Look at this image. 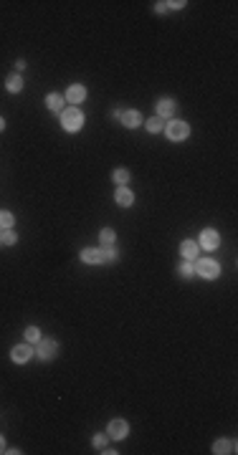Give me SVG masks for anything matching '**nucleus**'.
Masks as SVG:
<instances>
[{"instance_id":"f257e3e1","label":"nucleus","mask_w":238,"mask_h":455,"mask_svg":"<svg viewBox=\"0 0 238 455\" xmlns=\"http://www.w3.org/2000/svg\"><path fill=\"white\" fill-rule=\"evenodd\" d=\"M59 119H61V127H64V131H69V134H76V131H81V129H84V122H86L84 112L76 109V106H66V109L59 114Z\"/></svg>"},{"instance_id":"f03ea898","label":"nucleus","mask_w":238,"mask_h":455,"mask_svg":"<svg viewBox=\"0 0 238 455\" xmlns=\"http://www.w3.org/2000/svg\"><path fill=\"white\" fill-rule=\"evenodd\" d=\"M59 352H61V346L54 336H41V341L36 344V354L41 362H54L59 357Z\"/></svg>"},{"instance_id":"7ed1b4c3","label":"nucleus","mask_w":238,"mask_h":455,"mask_svg":"<svg viewBox=\"0 0 238 455\" xmlns=\"http://www.w3.org/2000/svg\"><path fill=\"white\" fill-rule=\"evenodd\" d=\"M195 276H203L205 281H216L221 276V265L213 258H195Z\"/></svg>"},{"instance_id":"20e7f679","label":"nucleus","mask_w":238,"mask_h":455,"mask_svg":"<svg viewBox=\"0 0 238 455\" xmlns=\"http://www.w3.org/2000/svg\"><path fill=\"white\" fill-rule=\"evenodd\" d=\"M165 134H167L170 142H182V139L190 137V124H188V122H180V119H170V122L165 124Z\"/></svg>"},{"instance_id":"39448f33","label":"nucleus","mask_w":238,"mask_h":455,"mask_svg":"<svg viewBox=\"0 0 238 455\" xmlns=\"http://www.w3.org/2000/svg\"><path fill=\"white\" fill-rule=\"evenodd\" d=\"M107 435H109V440H124V438L129 435V422L122 420V417L112 420V422L107 425Z\"/></svg>"},{"instance_id":"423d86ee","label":"nucleus","mask_w":238,"mask_h":455,"mask_svg":"<svg viewBox=\"0 0 238 455\" xmlns=\"http://www.w3.org/2000/svg\"><path fill=\"white\" fill-rule=\"evenodd\" d=\"M31 357H33V346H31L28 341L15 344V346L10 349V359H13L15 364H25V362H31Z\"/></svg>"},{"instance_id":"0eeeda50","label":"nucleus","mask_w":238,"mask_h":455,"mask_svg":"<svg viewBox=\"0 0 238 455\" xmlns=\"http://www.w3.org/2000/svg\"><path fill=\"white\" fill-rule=\"evenodd\" d=\"M198 246H200L203 251H216V248L221 246V235H218L213 228H205V230L200 233V240H198Z\"/></svg>"},{"instance_id":"6e6552de","label":"nucleus","mask_w":238,"mask_h":455,"mask_svg":"<svg viewBox=\"0 0 238 455\" xmlns=\"http://www.w3.org/2000/svg\"><path fill=\"white\" fill-rule=\"evenodd\" d=\"M64 99H66L69 104H74V106L84 104V101H86V86H81V84H71V86L66 89Z\"/></svg>"},{"instance_id":"1a4fd4ad","label":"nucleus","mask_w":238,"mask_h":455,"mask_svg":"<svg viewBox=\"0 0 238 455\" xmlns=\"http://www.w3.org/2000/svg\"><path fill=\"white\" fill-rule=\"evenodd\" d=\"M119 122H122V127H127V129H137V127H142V114H140L137 109H127V112H122Z\"/></svg>"},{"instance_id":"9d476101","label":"nucleus","mask_w":238,"mask_h":455,"mask_svg":"<svg viewBox=\"0 0 238 455\" xmlns=\"http://www.w3.org/2000/svg\"><path fill=\"white\" fill-rule=\"evenodd\" d=\"M180 256H182V260L200 258V246H198L195 240H182V243H180Z\"/></svg>"},{"instance_id":"9b49d317","label":"nucleus","mask_w":238,"mask_h":455,"mask_svg":"<svg viewBox=\"0 0 238 455\" xmlns=\"http://www.w3.org/2000/svg\"><path fill=\"white\" fill-rule=\"evenodd\" d=\"M155 106H157V117H160V119H170V117L175 114V109H177L175 99H167V96H165V99H157V104H155Z\"/></svg>"},{"instance_id":"f8f14e48","label":"nucleus","mask_w":238,"mask_h":455,"mask_svg":"<svg viewBox=\"0 0 238 455\" xmlns=\"http://www.w3.org/2000/svg\"><path fill=\"white\" fill-rule=\"evenodd\" d=\"M64 104H66V99H64V96H61L59 91H51V94L46 96V106H48V109H51L54 114H61V112L66 109Z\"/></svg>"},{"instance_id":"ddd939ff","label":"nucleus","mask_w":238,"mask_h":455,"mask_svg":"<svg viewBox=\"0 0 238 455\" xmlns=\"http://www.w3.org/2000/svg\"><path fill=\"white\" fill-rule=\"evenodd\" d=\"M114 200H117L119 207H129V205L135 202V195H132L129 188H117V190H114Z\"/></svg>"},{"instance_id":"4468645a","label":"nucleus","mask_w":238,"mask_h":455,"mask_svg":"<svg viewBox=\"0 0 238 455\" xmlns=\"http://www.w3.org/2000/svg\"><path fill=\"white\" fill-rule=\"evenodd\" d=\"M81 263H86V265H99V263H101V251H99V248H81Z\"/></svg>"},{"instance_id":"2eb2a0df","label":"nucleus","mask_w":238,"mask_h":455,"mask_svg":"<svg viewBox=\"0 0 238 455\" xmlns=\"http://www.w3.org/2000/svg\"><path fill=\"white\" fill-rule=\"evenodd\" d=\"M213 453H216V455H231V453H236V443H233V440H226V438H221V440H216V443H213Z\"/></svg>"},{"instance_id":"dca6fc26","label":"nucleus","mask_w":238,"mask_h":455,"mask_svg":"<svg viewBox=\"0 0 238 455\" xmlns=\"http://www.w3.org/2000/svg\"><path fill=\"white\" fill-rule=\"evenodd\" d=\"M23 86H25V84H23V76H20V73H10V76L5 78V89H8L10 94H20Z\"/></svg>"},{"instance_id":"f3484780","label":"nucleus","mask_w":238,"mask_h":455,"mask_svg":"<svg viewBox=\"0 0 238 455\" xmlns=\"http://www.w3.org/2000/svg\"><path fill=\"white\" fill-rule=\"evenodd\" d=\"M112 180L117 182V188H127V182H129V170H124V167H117V170L112 172Z\"/></svg>"},{"instance_id":"a211bd4d","label":"nucleus","mask_w":238,"mask_h":455,"mask_svg":"<svg viewBox=\"0 0 238 455\" xmlns=\"http://www.w3.org/2000/svg\"><path fill=\"white\" fill-rule=\"evenodd\" d=\"M99 251H101V263H117L119 260V251L112 248V246H101Z\"/></svg>"},{"instance_id":"6ab92c4d","label":"nucleus","mask_w":238,"mask_h":455,"mask_svg":"<svg viewBox=\"0 0 238 455\" xmlns=\"http://www.w3.org/2000/svg\"><path fill=\"white\" fill-rule=\"evenodd\" d=\"M0 243L3 246H15L18 243V235L13 228H0Z\"/></svg>"},{"instance_id":"aec40b11","label":"nucleus","mask_w":238,"mask_h":455,"mask_svg":"<svg viewBox=\"0 0 238 455\" xmlns=\"http://www.w3.org/2000/svg\"><path fill=\"white\" fill-rule=\"evenodd\" d=\"M145 127H147L150 134H160V131H165V122H162L160 117H152V119H147V122H145Z\"/></svg>"},{"instance_id":"412c9836","label":"nucleus","mask_w":238,"mask_h":455,"mask_svg":"<svg viewBox=\"0 0 238 455\" xmlns=\"http://www.w3.org/2000/svg\"><path fill=\"white\" fill-rule=\"evenodd\" d=\"M99 240H101V246H114V240H117V233H114L112 228H101V233H99Z\"/></svg>"},{"instance_id":"4be33fe9","label":"nucleus","mask_w":238,"mask_h":455,"mask_svg":"<svg viewBox=\"0 0 238 455\" xmlns=\"http://www.w3.org/2000/svg\"><path fill=\"white\" fill-rule=\"evenodd\" d=\"M177 273H180L182 278H193V276H195V265H193V260H182V263L177 265Z\"/></svg>"},{"instance_id":"5701e85b","label":"nucleus","mask_w":238,"mask_h":455,"mask_svg":"<svg viewBox=\"0 0 238 455\" xmlns=\"http://www.w3.org/2000/svg\"><path fill=\"white\" fill-rule=\"evenodd\" d=\"M25 341L28 344H38L41 341V329L38 326H28L25 329Z\"/></svg>"},{"instance_id":"b1692460","label":"nucleus","mask_w":238,"mask_h":455,"mask_svg":"<svg viewBox=\"0 0 238 455\" xmlns=\"http://www.w3.org/2000/svg\"><path fill=\"white\" fill-rule=\"evenodd\" d=\"M91 443H94V448H96V450L101 453V450L107 448V443H109V435H104V433H99V435H94V438H91Z\"/></svg>"},{"instance_id":"393cba45","label":"nucleus","mask_w":238,"mask_h":455,"mask_svg":"<svg viewBox=\"0 0 238 455\" xmlns=\"http://www.w3.org/2000/svg\"><path fill=\"white\" fill-rule=\"evenodd\" d=\"M13 223H15L13 212H8V210H0V228H13Z\"/></svg>"},{"instance_id":"a878e982","label":"nucleus","mask_w":238,"mask_h":455,"mask_svg":"<svg viewBox=\"0 0 238 455\" xmlns=\"http://www.w3.org/2000/svg\"><path fill=\"white\" fill-rule=\"evenodd\" d=\"M165 5H167V10H170V8H172V10H182L188 3H185V0H172V3H165Z\"/></svg>"},{"instance_id":"bb28decb","label":"nucleus","mask_w":238,"mask_h":455,"mask_svg":"<svg viewBox=\"0 0 238 455\" xmlns=\"http://www.w3.org/2000/svg\"><path fill=\"white\" fill-rule=\"evenodd\" d=\"M155 13H167V5L165 3H155Z\"/></svg>"},{"instance_id":"cd10ccee","label":"nucleus","mask_w":238,"mask_h":455,"mask_svg":"<svg viewBox=\"0 0 238 455\" xmlns=\"http://www.w3.org/2000/svg\"><path fill=\"white\" fill-rule=\"evenodd\" d=\"M23 68H25V61H23V59H18V61H15V71H23Z\"/></svg>"},{"instance_id":"c85d7f7f","label":"nucleus","mask_w":238,"mask_h":455,"mask_svg":"<svg viewBox=\"0 0 238 455\" xmlns=\"http://www.w3.org/2000/svg\"><path fill=\"white\" fill-rule=\"evenodd\" d=\"M5 453H8V455H18L20 450H18V448H5Z\"/></svg>"},{"instance_id":"c756f323","label":"nucleus","mask_w":238,"mask_h":455,"mask_svg":"<svg viewBox=\"0 0 238 455\" xmlns=\"http://www.w3.org/2000/svg\"><path fill=\"white\" fill-rule=\"evenodd\" d=\"M0 453H5V438L0 435Z\"/></svg>"},{"instance_id":"7c9ffc66","label":"nucleus","mask_w":238,"mask_h":455,"mask_svg":"<svg viewBox=\"0 0 238 455\" xmlns=\"http://www.w3.org/2000/svg\"><path fill=\"white\" fill-rule=\"evenodd\" d=\"M5 129V119H3V117H0V131Z\"/></svg>"}]
</instances>
